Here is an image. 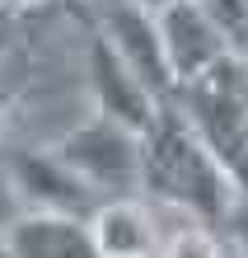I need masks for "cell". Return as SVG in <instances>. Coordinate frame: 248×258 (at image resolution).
<instances>
[{
    "mask_svg": "<svg viewBox=\"0 0 248 258\" xmlns=\"http://www.w3.org/2000/svg\"><path fill=\"white\" fill-rule=\"evenodd\" d=\"M141 178L178 207H192L201 216H225L229 207V169L211 150L206 136H197L183 117L154 113L145 127L141 150Z\"/></svg>",
    "mask_w": 248,
    "mask_h": 258,
    "instance_id": "6da1fadb",
    "label": "cell"
},
{
    "mask_svg": "<svg viewBox=\"0 0 248 258\" xmlns=\"http://www.w3.org/2000/svg\"><path fill=\"white\" fill-rule=\"evenodd\" d=\"M159 42H164V56H169L174 80H197V75H206L220 56H229L225 28L206 14L201 0H174V5H164Z\"/></svg>",
    "mask_w": 248,
    "mask_h": 258,
    "instance_id": "7a4b0ae2",
    "label": "cell"
},
{
    "mask_svg": "<svg viewBox=\"0 0 248 258\" xmlns=\"http://www.w3.org/2000/svg\"><path fill=\"white\" fill-rule=\"evenodd\" d=\"M61 160L85 178L89 188H131L141 178V150L131 146V136L122 122H94L85 132H75L61 146Z\"/></svg>",
    "mask_w": 248,
    "mask_h": 258,
    "instance_id": "3957f363",
    "label": "cell"
},
{
    "mask_svg": "<svg viewBox=\"0 0 248 258\" xmlns=\"http://www.w3.org/2000/svg\"><path fill=\"white\" fill-rule=\"evenodd\" d=\"M10 258H103L94 230L70 211H33L5 225L0 235Z\"/></svg>",
    "mask_w": 248,
    "mask_h": 258,
    "instance_id": "277c9868",
    "label": "cell"
},
{
    "mask_svg": "<svg viewBox=\"0 0 248 258\" xmlns=\"http://www.w3.org/2000/svg\"><path fill=\"white\" fill-rule=\"evenodd\" d=\"M94 89H99V103L103 113L122 122L127 132H145L154 122V99H150V85L127 66L113 42H99L94 47Z\"/></svg>",
    "mask_w": 248,
    "mask_h": 258,
    "instance_id": "5b68a950",
    "label": "cell"
},
{
    "mask_svg": "<svg viewBox=\"0 0 248 258\" xmlns=\"http://www.w3.org/2000/svg\"><path fill=\"white\" fill-rule=\"evenodd\" d=\"M14 174H19V188L38 202V211H70V216H80L89 207V183L61 155H19Z\"/></svg>",
    "mask_w": 248,
    "mask_h": 258,
    "instance_id": "8992f818",
    "label": "cell"
},
{
    "mask_svg": "<svg viewBox=\"0 0 248 258\" xmlns=\"http://www.w3.org/2000/svg\"><path fill=\"white\" fill-rule=\"evenodd\" d=\"M94 239L103 258H150L159 244V230H154V216L136 202H113L94 216Z\"/></svg>",
    "mask_w": 248,
    "mask_h": 258,
    "instance_id": "52a82bcc",
    "label": "cell"
},
{
    "mask_svg": "<svg viewBox=\"0 0 248 258\" xmlns=\"http://www.w3.org/2000/svg\"><path fill=\"white\" fill-rule=\"evenodd\" d=\"M159 258H229V253L220 249V239H215V235H206L197 221H188L183 230H174V235L164 239Z\"/></svg>",
    "mask_w": 248,
    "mask_h": 258,
    "instance_id": "ba28073f",
    "label": "cell"
},
{
    "mask_svg": "<svg viewBox=\"0 0 248 258\" xmlns=\"http://www.w3.org/2000/svg\"><path fill=\"white\" fill-rule=\"evenodd\" d=\"M229 42H248V0H201Z\"/></svg>",
    "mask_w": 248,
    "mask_h": 258,
    "instance_id": "9c48e42d",
    "label": "cell"
},
{
    "mask_svg": "<svg viewBox=\"0 0 248 258\" xmlns=\"http://www.w3.org/2000/svg\"><path fill=\"white\" fill-rule=\"evenodd\" d=\"M127 5H145V10H164V5H174V0H127Z\"/></svg>",
    "mask_w": 248,
    "mask_h": 258,
    "instance_id": "30bf717a",
    "label": "cell"
},
{
    "mask_svg": "<svg viewBox=\"0 0 248 258\" xmlns=\"http://www.w3.org/2000/svg\"><path fill=\"white\" fill-rule=\"evenodd\" d=\"M0 258H10V253H5V244H0Z\"/></svg>",
    "mask_w": 248,
    "mask_h": 258,
    "instance_id": "8fae6325",
    "label": "cell"
}]
</instances>
